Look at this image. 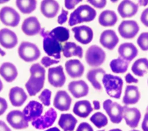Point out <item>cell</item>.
<instances>
[{
  "label": "cell",
  "instance_id": "20",
  "mask_svg": "<svg viewBox=\"0 0 148 131\" xmlns=\"http://www.w3.org/2000/svg\"><path fill=\"white\" fill-rule=\"evenodd\" d=\"M138 8V4H136L131 1L124 0L119 5L117 11L122 18H130L136 14Z\"/></svg>",
  "mask_w": 148,
  "mask_h": 131
},
{
  "label": "cell",
  "instance_id": "11",
  "mask_svg": "<svg viewBox=\"0 0 148 131\" xmlns=\"http://www.w3.org/2000/svg\"><path fill=\"white\" fill-rule=\"evenodd\" d=\"M43 105L35 100L30 101L23 110V114L28 121H33L40 117L43 113Z\"/></svg>",
  "mask_w": 148,
  "mask_h": 131
},
{
  "label": "cell",
  "instance_id": "8",
  "mask_svg": "<svg viewBox=\"0 0 148 131\" xmlns=\"http://www.w3.org/2000/svg\"><path fill=\"white\" fill-rule=\"evenodd\" d=\"M0 20L5 25L14 27L19 24L20 16L13 8L4 6L0 10Z\"/></svg>",
  "mask_w": 148,
  "mask_h": 131
},
{
  "label": "cell",
  "instance_id": "27",
  "mask_svg": "<svg viewBox=\"0 0 148 131\" xmlns=\"http://www.w3.org/2000/svg\"><path fill=\"white\" fill-rule=\"evenodd\" d=\"M93 111L90 102L87 100L76 102L73 108V113L81 118H86Z\"/></svg>",
  "mask_w": 148,
  "mask_h": 131
},
{
  "label": "cell",
  "instance_id": "30",
  "mask_svg": "<svg viewBox=\"0 0 148 131\" xmlns=\"http://www.w3.org/2000/svg\"><path fill=\"white\" fill-rule=\"evenodd\" d=\"M77 122L76 118L71 114H61L58 124L64 131H73Z\"/></svg>",
  "mask_w": 148,
  "mask_h": 131
},
{
  "label": "cell",
  "instance_id": "38",
  "mask_svg": "<svg viewBox=\"0 0 148 131\" xmlns=\"http://www.w3.org/2000/svg\"><path fill=\"white\" fill-rule=\"evenodd\" d=\"M137 44L142 50H148V32H142L137 39Z\"/></svg>",
  "mask_w": 148,
  "mask_h": 131
},
{
  "label": "cell",
  "instance_id": "3",
  "mask_svg": "<svg viewBox=\"0 0 148 131\" xmlns=\"http://www.w3.org/2000/svg\"><path fill=\"white\" fill-rule=\"evenodd\" d=\"M102 81L109 96L116 99L120 98L123 85V81L121 77L111 74H105Z\"/></svg>",
  "mask_w": 148,
  "mask_h": 131
},
{
  "label": "cell",
  "instance_id": "35",
  "mask_svg": "<svg viewBox=\"0 0 148 131\" xmlns=\"http://www.w3.org/2000/svg\"><path fill=\"white\" fill-rule=\"evenodd\" d=\"M109 65L113 72L115 73H124L128 69L129 62L119 57L116 59H112Z\"/></svg>",
  "mask_w": 148,
  "mask_h": 131
},
{
  "label": "cell",
  "instance_id": "45",
  "mask_svg": "<svg viewBox=\"0 0 148 131\" xmlns=\"http://www.w3.org/2000/svg\"><path fill=\"white\" fill-rule=\"evenodd\" d=\"M82 2L81 0H78V1H76V0H72V1H69V0H65V7L70 10V9H72L75 8V5H77V3H79V2Z\"/></svg>",
  "mask_w": 148,
  "mask_h": 131
},
{
  "label": "cell",
  "instance_id": "5",
  "mask_svg": "<svg viewBox=\"0 0 148 131\" xmlns=\"http://www.w3.org/2000/svg\"><path fill=\"white\" fill-rule=\"evenodd\" d=\"M19 57L24 61L29 62L36 61L40 55L38 47L34 43L23 42L18 48Z\"/></svg>",
  "mask_w": 148,
  "mask_h": 131
},
{
  "label": "cell",
  "instance_id": "57",
  "mask_svg": "<svg viewBox=\"0 0 148 131\" xmlns=\"http://www.w3.org/2000/svg\"><path fill=\"white\" fill-rule=\"evenodd\" d=\"M131 131H139V130H131Z\"/></svg>",
  "mask_w": 148,
  "mask_h": 131
},
{
  "label": "cell",
  "instance_id": "59",
  "mask_svg": "<svg viewBox=\"0 0 148 131\" xmlns=\"http://www.w3.org/2000/svg\"><path fill=\"white\" fill-rule=\"evenodd\" d=\"M147 83H148V81H147Z\"/></svg>",
  "mask_w": 148,
  "mask_h": 131
},
{
  "label": "cell",
  "instance_id": "24",
  "mask_svg": "<svg viewBox=\"0 0 148 131\" xmlns=\"http://www.w3.org/2000/svg\"><path fill=\"white\" fill-rule=\"evenodd\" d=\"M9 98L11 104L14 107L21 106L27 99V95L22 88L14 87L10 89Z\"/></svg>",
  "mask_w": 148,
  "mask_h": 131
},
{
  "label": "cell",
  "instance_id": "32",
  "mask_svg": "<svg viewBox=\"0 0 148 131\" xmlns=\"http://www.w3.org/2000/svg\"><path fill=\"white\" fill-rule=\"evenodd\" d=\"M63 55L66 58L72 56H77L79 58L83 57V49L77 45L75 42H66L62 48Z\"/></svg>",
  "mask_w": 148,
  "mask_h": 131
},
{
  "label": "cell",
  "instance_id": "44",
  "mask_svg": "<svg viewBox=\"0 0 148 131\" xmlns=\"http://www.w3.org/2000/svg\"><path fill=\"white\" fill-rule=\"evenodd\" d=\"M140 21L144 25L148 27V8L145 9L141 13Z\"/></svg>",
  "mask_w": 148,
  "mask_h": 131
},
{
  "label": "cell",
  "instance_id": "6",
  "mask_svg": "<svg viewBox=\"0 0 148 131\" xmlns=\"http://www.w3.org/2000/svg\"><path fill=\"white\" fill-rule=\"evenodd\" d=\"M105 52L97 45L91 46L86 51L85 59L88 65L92 67H98L105 61Z\"/></svg>",
  "mask_w": 148,
  "mask_h": 131
},
{
  "label": "cell",
  "instance_id": "41",
  "mask_svg": "<svg viewBox=\"0 0 148 131\" xmlns=\"http://www.w3.org/2000/svg\"><path fill=\"white\" fill-rule=\"evenodd\" d=\"M90 3L93 5L94 7L98 8V9H102L103 8L105 5H106V1L105 0H99V1H94V0H88Z\"/></svg>",
  "mask_w": 148,
  "mask_h": 131
},
{
  "label": "cell",
  "instance_id": "19",
  "mask_svg": "<svg viewBox=\"0 0 148 131\" xmlns=\"http://www.w3.org/2000/svg\"><path fill=\"white\" fill-rule=\"evenodd\" d=\"M21 29L25 35L34 36L40 32V24L36 17H29L24 20Z\"/></svg>",
  "mask_w": 148,
  "mask_h": 131
},
{
  "label": "cell",
  "instance_id": "10",
  "mask_svg": "<svg viewBox=\"0 0 148 131\" xmlns=\"http://www.w3.org/2000/svg\"><path fill=\"white\" fill-rule=\"evenodd\" d=\"M139 31V27L134 20H123L118 27L119 34L124 39L134 38Z\"/></svg>",
  "mask_w": 148,
  "mask_h": 131
},
{
  "label": "cell",
  "instance_id": "16",
  "mask_svg": "<svg viewBox=\"0 0 148 131\" xmlns=\"http://www.w3.org/2000/svg\"><path fill=\"white\" fill-rule=\"evenodd\" d=\"M72 103V99L69 94L65 91L57 92L53 100L54 107L61 111L69 110Z\"/></svg>",
  "mask_w": 148,
  "mask_h": 131
},
{
  "label": "cell",
  "instance_id": "18",
  "mask_svg": "<svg viewBox=\"0 0 148 131\" xmlns=\"http://www.w3.org/2000/svg\"><path fill=\"white\" fill-rule=\"evenodd\" d=\"M17 43V37L14 32L7 28L0 30V44L3 47L8 49L12 48Z\"/></svg>",
  "mask_w": 148,
  "mask_h": 131
},
{
  "label": "cell",
  "instance_id": "54",
  "mask_svg": "<svg viewBox=\"0 0 148 131\" xmlns=\"http://www.w3.org/2000/svg\"><path fill=\"white\" fill-rule=\"evenodd\" d=\"M109 131H122L121 129H118V128H116V129H110L109 130Z\"/></svg>",
  "mask_w": 148,
  "mask_h": 131
},
{
  "label": "cell",
  "instance_id": "40",
  "mask_svg": "<svg viewBox=\"0 0 148 131\" xmlns=\"http://www.w3.org/2000/svg\"><path fill=\"white\" fill-rule=\"evenodd\" d=\"M58 62V60L52 59L49 57H43L41 59V63L46 68L49 67L53 64H57Z\"/></svg>",
  "mask_w": 148,
  "mask_h": 131
},
{
  "label": "cell",
  "instance_id": "1",
  "mask_svg": "<svg viewBox=\"0 0 148 131\" xmlns=\"http://www.w3.org/2000/svg\"><path fill=\"white\" fill-rule=\"evenodd\" d=\"M31 76L25 86L31 96L36 95L43 87L45 69L39 63H34L30 68Z\"/></svg>",
  "mask_w": 148,
  "mask_h": 131
},
{
  "label": "cell",
  "instance_id": "53",
  "mask_svg": "<svg viewBox=\"0 0 148 131\" xmlns=\"http://www.w3.org/2000/svg\"><path fill=\"white\" fill-rule=\"evenodd\" d=\"M0 55L2 56H5L6 55V53L3 50H2L1 48H0Z\"/></svg>",
  "mask_w": 148,
  "mask_h": 131
},
{
  "label": "cell",
  "instance_id": "34",
  "mask_svg": "<svg viewBox=\"0 0 148 131\" xmlns=\"http://www.w3.org/2000/svg\"><path fill=\"white\" fill-rule=\"evenodd\" d=\"M49 35L56 39L59 43L64 42L69 38V29L63 27H57L49 32Z\"/></svg>",
  "mask_w": 148,
  "mask_h": 131
},
{
  "label": "cell",
  "instance_id": "47",
  "mask_svg": "<svg viewBox=\"0 0 148 131\" xmlns=\"http://www.w3.org/2000/svg\"><path fill=\"white\" fill-rule=\"evenodd\" d=\"M125 80L127 83L130 84V83H138V80L137 78H135L133 77V76L128 73H127L125 76Z\"/></svg>",
  "mask_w": 148,
  "mask_h": 131
},
{
  "label": "cell",
  "instance_id": "39",
  "mask_svg": "<svg viewBox=\"0 0 148 131\" xmlns=\"http://www.w3.org/2000/svg\"><path fill=\"white\" fill-rule=\"evenodd\" d=\"M51 96V91L48 89H45L38 96V98L42 102V104H44V106H49L50 105Z\"/></svg>",
  "mask_w": 148,
  "mask_h": 131
},
{
  "label": "cell",
  "instance_id": "28",
  "mask_svg": "<svg viewBox=\"0 0 148 131\" xmlns=\"http://www.w3.org/2000/svg\"><path fill=\"white\" fill-rule=\"evenodd\" d=\"M0 74L6 81L11 83L16 79L18 72L16 67L13 63L4 62L0 66Z\"/></svg>",
  "mask_w": 148,
  "mask_h": 131
},
{
  "label": "cell",
  "instance_id": "25",
  "mask_svg": "<svg viewBox=\"0 0 148 131\" xmlns=\"http://www.w3.org/2000/svg\"><path fill=\"white\" fill-rule=\"evenodd\" d=\"M60 9L59 3L56 1L45 0L40 4V10L44 16L47 18H53L58 13Z\"/></svg>",
  "mask_w": 148,
  "mask_h": 131
},
{
  "label": "cell",
  "instance_id": "51",
  "mask_svg": "<svg viewBox=\"0 0 148 131\" xmlns=\"http://www.w3.org/2000/svg\"><path fill=\"white\" fill-rule=\"evenodd\" d=\"M138 4L140 6H145L148 4V1H138Z\"/></svg>",
  "mask_w": 148,
  "mask_h": 131
},
{
  "label": "cell",
  "instance_id": "7",
  "mask_svg": "<svg viewBox=\"0 0 148 131\" xmlns=\"http://www.w3.org/2000/svg\"><path fill=\"white\" fill-rule=\"evenodd\" d=\"M103 108L112 122L119 123L121 122L123 118V106L110 99H106L103 103Z\"/></svg>",
  "mask_w": 148,
  "mask_h": 131
},
{
  "label": "cell",
  "instance_id": "49",
  "mask_svg": "<svg viewBox=\"0 0 148 131\" xmlns=\"http://www.w3.org/2000/svg\"><path fill=\"white\" fill-rule=\"evenodd\" d=\"M0 131H12L5 122L0 120Z\"/></svg>",
  "mask_w": 148,
  "mask_h": 131
},
{
  "label": "cell",
  "instance_id": "31",
  "mask_svg": "<svg viewBox=\"0 0 148 131\" xmlns=\"http://www.w3.org/2000/svg\"><path fill=\"white\" fill-rule=\"evenodd\" d=\"M117 19V16L113 10H105L99 14L98 21L102 26L112 27L116 24Z\"/></svg>",
  "mask_w": 148,
  "mask_h": 131
},
{
  "label": "cell",
  "instance_id": "2",
  "mask_svg": "<svg viewBox=\"0 0 148 131\" xmlns=\"http://www.w3.org/2000/svg\"><path fill=\"white\" fill-rule=\"evenodd\" d=\"M97 15L95 10L88 5H82L77 7L70 14L68 24L73 26L84 22L92 21Z\"/></svg>",
  "mask_w": 148,
  "mask_h": 131
},
{
  "label": "cell",
  "instance_id": "55",
  "mask_svg": "<svg viewBox=\"0 0 148 131\" xmlns=\"http://www.w3.org/2000/svg\"><path fill=\"white\" fill-rule=\"evenodd\" d=\"M2 88H3V84H2V83L1 80H0V92L2 91Z\"/></svg>",
  "mask_w": 148,
  "mask_h": 131
},
{
  "label": "cell",
  "instance_id": "36",
  "mask_svg": "<svg viewBox=\"0 0 148 131\" xmlns=\"http://www.w3.org/2000/svg\"><path fill=\"white\" fill-rule=\"evenodd\" d=\"M36 3L37 1L35 0H17L16 1L17 8L24 14H29L35 10Z\"/></svg>",
  "mask_w": 148,
  "mask_h": 131
},
{
  "label": "cell",
  "instance_id": "14",
  "mask_svg": "<svg viewBox=\"0 0 148 131\" xmlns=\"http://www.w3.org/2000/svg\"><path fill=\"white\" fill-rule=\"evenodd\" d=\"M75 39L83 44H87L90 43L93 38V31L92 29L86 25L77 26L72 28Z\"/></svg>",
  "mask_w": 148,
  "mask_h": 131
},
{
  "label": "cell",
  "instance_id": "56",
  "mask_svg": "<svg viewBox=\"0 0 148 131\" xmlns=\"http://www.w3.org/2000/svg\"><path fill=\"white\" fill-rule=\"evenodd\" d=\"M146 113H148V106H147V107L146 108Z\"/></svg>",
  "mask_w": 148,
  "mask_h": 131
},
{
  "label": "cell",
  "instance_id": "29",
  "mask_svg": "<svg viewBox=\"0 0 148 131\" xmlns=\"http://www.w3.org/2000/svg\"><path fill=\"white\" fill-rule=\"evenodd\" d=\"M105 74V71L103 69H94L88 71L87 74V78L95 89L101 90L102 86L100 83V80H102Z\"/></svg>",
  "mask_w": 148,
  "mask_h": 131
},
{
  "label": "cell",
  "instance_id": "52",
  "mask_svg": "<svg viewBox=\"0 0 148 131\" xmlns=\"http://www.w3.org/2000/svg\"><path fill=\"white\" fill-rule=\"evenodd\" d=\"M45 131H60V130L57 128V127H53V128H49Z\"/></svg>",
  "mask_w": 148,
  "mask_h": 131
},
{
  "label": "cell",
  "instance_id": "4",
  "mask_svg": "<svg viewBox=\"0 0 148 131\" xmlns=\"http://www.w3.org/2000/svg\"><path fill=\"white\" fill-rule=\"evenodd\" d=\"M40 35L43 38V47L45 53L50 57H53L56 59L61 58V51L62 47L60 43L56 39L49 35V32L42 28L40 32Z\"/></svg>",
  "mask_w": 148,
  "mask_h": 131
},
{
  "label": "cell",
  "instance_id": "23",
  "mask_svg": "<svg viewBox=\"0 0 148 131\" xmlns=\"http://www.w3.org/2000/svg\"><path fill=\"white\" fill-rule=\"evenodd\" d=\"M65 70L68 74L72 78L80 77L84 71V67L78 59H70L65 64Z\"/></svg>",
  "mask_w": 148,
  "mask_h": 131
},
{
  "label": "cell",
  "instance_id": "26",
  "mask_svg": "<svg viewBox=\"0 0 148 131\" xmlns=\"http://www.w3.org/2000/svg\"><path fill=\"white\" fill-rule=\"evenodd\" d=\"M140 95L138 87L135 85H127L125 88L123 102L125 105L134 104L138 102Z\"/></svg>",
  "mask_w": 148,
  "mask_h": 131
},
{
  "label": "cell",
  "instance_id": "48",
  "mask_svg": "<svg viewBox=\"0 0 148 131\" xmlns=\"http://www.w3.org/2000/svg\"><path fill=\"white\" fill-rule=\"evenodd\" d=\"M142 129L143 131H148V113L145 114L142 123Z\"/></svg>",
  "mask_w": 148,
  "mask_h": 131
},
{
  "label": "cell",
  "instance_id": "43",
  "mask_svg": "<svg viewBox=\"0 0 148 131\" xmlns=\"http://www.w3.org/2000/svg\"><path fill=\"white\" fill-rule=\"evenodd\" d=\"M68 14V12L64 10V9H62L61 13L59 15L57 18L58 23L59 24H63L65 23L67 20V15Z\"/></svg>",
  "mask_w": 148,
  "mask_h": 131
},
{
  "label": "cell",
  "instance_id": "33",
  "mask_svg": "<svg viewBox=\"0 0 148 131\" xmlns=\"http://www.w3.org/2000/svg\"><path fill=\"white\" fill-rule=\"evenodd\" d=\"M148 70V59L141 58L136 60L132 65L131 70L134 74L139 77L143 76Z\"/></svg>",
  "mask_w": 148,
  "mask_h": 131
},
{
  "label": "cell",
  "instance_id": "17",
  "mask_svg": "<svg viewBox=\"0 0 148 131\" xmlns=\"http://www.w3.org/2000/svg\"><path fill=\"white\" fill-rule=\"evenodd\" d=\"M119 41L116 32L112 29H106L102 32L99 38V42L102 46L110 50H112Z\"/></svg>",
  "mask_w": 148,
  "mask_h": 131
},
{
  "label": "cell",
  "instance_id": "13",
  "mask_svg": "<svg viewBox=\"0 0 148 131\" xmlns=\"http://www.w3.org/2000/svg\"><path fill=\"white\" fill-rule=\"evenodd\" d=\"M66 80V77L61 65L50 68L48 70V81L54 87H62Z\"/></svg>",
  "mask_w": 148,
  "mask_h": 131
},
{
  "label": "cell",
  "instance_id": "15",
  "mask_svg": "<svg viewBox=\"0 0 148 131\" xmlns=\"http://www.w3.org/2000/svg\"><path fill=\"white\" fill-rule=\"evenodd\" d=\"M123 118L128 126L135 128L139 124L141 113L137 108L129 107L127 105H124L123 106Z\"/></svg>",
  "mask_w": 148,
  "mask_h": 131
},
{
  "label": "cell",
  "instance_id": "12",
  "mask_svg": "<svg viewBox=\"0 0 148 131\" xmlns=\"http://www.w3.org/2000/svg\"><path fill=\"white\" fill-rule=\"evenodd\" d=\"M6 121L15 129H23L28 127V122L25 119L23 112L12 110L6 115Z\"/></svg>",
  "mask_w": 148,
  "mask_h": 131
},
{
  "label": "cell",
  "instance_id": "42",
  "mask_svg": "<svg viewBox=\"0 0 148 131\" xmlns=\"http://www.w3.org/2000/svg\"><path fill=\"white\" fill-rule=\"evenodd\" d=\"M76 131H94L92 126L87 122H82L76 129Z\"/></svg>",
  "mask_w": 148,
  "mask_h": 131
},
{
  "label": "cell",
  "instance_id": "46",
  "mask_svg": "<svg viewBox=\"0 0 148 131\" xmlns=\"http://www.w3.org/2000/svg\"><path fill=\"white\" fill-rule=\"evenodd\" d=\"M8 108V103L6 100L3 98L0 97V115H2Z\"/></svg>",
  "mask_w": 148,
  "mask_h": 131
},
{
  "label": "cell",
  "instance_id": "9",
  "mask_svg": "<svg viewBox=\"0 0 148 131\" xmlns=\"http://www.w3.org/2000/svg\"><path fill=\"white\" fill-rule=\"evenodd\" d=\"M57 118V112L51 107L43 116H40L35 120L32 121V125L36 129L42 130L50 127Z\"/></svg>",
  "mask_w": 148,
  "mask_h": 131
},
{
  "label": "cell",
  "instance_id": "21",
  "mask_svg": "<svg viewBox=\"0 0 148 131\" xmlns=\"http://www.w3.org/2000/svg\"><path fill=\"white\" fill-rule=\"evenodd\" d=\"M68 90L75 98H80L87 95L89 88L83 80L71 81L68 84Z\"/></svg>",
  "mask_w": 148,
  "mask_h": 131
},
{
  "label": "cell",
  "instance_id": "50",
  "mask_svg": "<svg viewBox=\"0 0 148 131\" xmlns=\"http://www.w3.org/2000/svg\"><path fill=\"white\" fill-rule=\"evenodd\" d=\"M93 105H94V108L96 110L100 109V103L98 100H94L93 101Z\"/></svg>",
  "mask_w": 148,
  "mask_h": 131
},
{
  "label": "cell",
  "instance_id": "58",
  "mask_svg": "<svg viewBox=\"0 0 148 131\" xmlns=\"http://www.w3.org/2000/svg\"><path fill=\"white\" fill-rule=\"evenodd\" d=\"M98 131H105V130H98Z\"/></svg>",
  "mask_w": 148,
  "mask_h": 131
},
{
  "label": "cell",
  "instance_id": "22",
  "mask_svg": "<svg viewBox=\"0 0 148 131\" xmlns=\"http://www.w3.org/2000/svg\"><path fill=\"white\" fill-rule=\"evenodd\" d=\"M138 53L137 48L132 43H123L118 48L119 57L129 62L136 57Z\"/></svg>",
  "mask_w": 148,
  "mask_h": 131
},
{
  "label": "cell",
  "instance_id": "37",
  "mask_svg": "<svg viewBox=\"0 0 148 131\" xmlns=\"http://www.w3.org/2000/svg\"><path fill=\"white\" fill-rule=\"evenodd\" d=\"M90 120L98 128L104 127L108 123V119L106 116L101 112L95 113L90 117Z\"/></svg>",
  "mask_w": 148,
  "mask_h": 131
}]
</instances>
